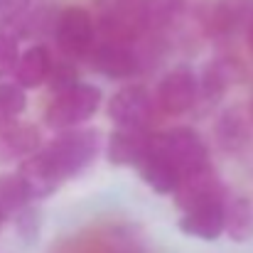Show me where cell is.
Listing matches in <instances>:
<instances>
[{"instance_id": "obj_1", "label": "cell", "mask_w": 253, "mask_h": 253, "mask_svg": "<svg viewBox=\"0 0 253 253\" xmlns=\"http://www.w3.org/2000/svg\"><path fill=\"white\" fill-rule=\"evenodd\" d=\"M98 150H101V133L96 128H86V130L72 128L44 148L47 158L52 160V165L62 179L82 174L96 160Z\"/></svg>"}, {"instance_id": "obj_2", "label": "cell", "mask_w": 253, "mask_h": 253, "mask_svg": "<svg viewBox=\"0 0 253 253\" xmlns=\"http://www.w3.org/2000/svg\"><path fill=\"white\" fill-rule=\"evenodd\" d=\"M101 106V88L93 84H77L74 88L57 93L44 111V121L54 130H72L88 121Z\"/></svg>"}, {"instance_id": "obj_3", "label": "cell", "mask_w": 253, "mask_h": 253, "mask_svg": "<svg viewBox=\"0 0 253 253\" xmlns=\"http://www.w3.org/2000/svg\"><path fill=\"white\" fill-rule=\"evenodd\" d=\"M150 27L145 0H113L101 17V32L106 42L130 44Z\"/></svg>"}, {"instance_id": "obj_4", "label": "cell", "mask_w": 253, "mask_h": 253, "mask_svg": "<svg viewBox=\"0 0 253 253\" xmlns=\"http://www.w3.org/2000/svg\"><path fill=\"white\" fill-rule=\"evenodd\" d=\"M153 143L174 163V168L182 174L209 165L207 143L192 128H172V130H165V133H155Z\"/></svg>"}, {"instance_id": "obj_5", "label": "cell", "mask_w": 253, "mask_h": 253, "mask_svg": "<svg viewBox=\"0 0 253 253\" xmlns=\"http://www.w3.org/2000/svg\"><path fill=\"white\" fill-rule=\"evenodd\" d=\"M54 37H57V47L62 49L64 57H69V59L88 57L96 44V27H93L88 10L77 7V5L67 7L57 17Z\"/></svg>"}, {"instance_id": "obj_6", "label": "cell", "mask_w": 253, "mask_h": 253, "mask_svg": "<svg viewBox=\"0 0 253 253\" xmlns=\"http://www.w3.org/2000/svg\"><path fill=\"white\" fill-rule=\"evenodd\" d=\"M108 118L118 128H148V121L153 118L150 91L140 84L118 88L108 101Z\"/></svg>"}, {"instance_id": "obj_7", "label": "cell", "mask_w": 253, "mask_h": 253, "mask_svg": "<svg viewBox=\"0 0 253 253\" xmlns=\"http://www.w3.org/2000/svg\"><path fill=\"white\" fill-rule=\"evenodd\" d=\"M174 199H177V207L187 211V209L207 204V202H221V199H226V192H224L219 174L211 169V165H207V168L184 172L179 177Z\"/></svg>"}, {"instance_id": "obj_8", "label": "cell", "mask_w": 253, "mask_h": 253, "mask_svg": "<svg viewBox=\"0 0 253 253\" xmlns=\"http://www.w3.org/2000/svg\"><path fill=\"white\" fill-rule=\"evenodd\" d=\"M155 98H158V103H160V108L165 113H172V116L184 113L199 98V79L194 77L192 69L177 67V69L168 72L160 79Z\"/></svg>"}, {"instance_id": "obj_9", "label": "cell", "mask_w": 253, "mask_h": 253, "mask_svg": "<svg viewBox=\"0 0 253 253\" xmlns=\"http://www.w3.org/2000/svg\"><path fill=\"white\" fill-rule=\"evenodd\" d=\"M214 138L216 145L224 153H239L241 148H246L253 138V113L249 106L244 103H234L229 106L214 128Z\"/></svg>"}, {"instance_id": "obj_10", "label": "cell", "mask_w": 253, "mask_h": 253, "mask_svg": "<svg viewBox=\"0 0 253 253\" xmlns=\"http://www.w3.org/2000/svg\"><path fill=\"white\" fill-rule=\"evenodd\" d=\"M17 174H20V179H22L30 199H44V197L54 194L59 189V184L64 182L59 177V172L54 169L52 160L47 158L44 150H37L35 155L25 158L20 163Z\"/></svg>"}, {"instance_id": "obj_11", "label": "cell", "mask_w": 253, "mask_h": 253, "mask_svg": "<svg viewBox=\"0 0 253 253\" xmlns=\"http://www.w3.org/2000/svg\"><path fill=\"white\" fill-rule=\"evenodd\" d=\"M150 135L153 133H148V128H116L106 145L108 163L118 168H138L150 148Z\"/></svg>"}, {"instance_id": "obj_12", "label": "cell", "mask_w": 253, "mask_h": 253, "mask_svg": "<svg viewBox=\"0 0 253 253\" xmlns=\"http://www.w3.org/2000/svg\"><path fill=\"white\" fill-rule=\"evenodd\" d=\"M88 59H91V67L108 79H130L140 69L138 57L128 44H113V42L93 44Z\"/></svg>"}, {"instance_id": "obj_13", "label": "cell", "mask_w": 253, "mask_h": 253, "mask_svg": "<svg viewBox=\"0 0 253 253\" xmlns=\"http://www.w3.org/2000/svg\"><path fill=\"white\" fill-rule=\"evenodd\" d=\"M224 202H207L199 207H192L179 219V229L187 236L202 239V241H216L224 234Z\"/></svg>"}, {"instance_id": "obj_14", "label": "cell", "mask_w": 253, "mask_h": 253, "mask_svg": "<svg viewBox=\"0 0 253 253\" xmlns=\"http://www.w3.org/2000/svg\"><path fill=\"white\" fill-rule=\"evenodd\" d=\"M42 135L35 126L10 121L0 126V163H15L35 155L40 150Z\"/></svg>"}, {"instance_id": "obj_15", "label": "cell", "mask_w": 253, "mask_h": 253, "mask_svg": "<svg viewBox=\"0 0 253 253\" xmlns=\"http://www.w3.org/2000/svg\"><path fill=\"white\" fill-rule=\"evenodd\" d=\"M138 169H140L143 182L148 187H153L158 194H174L179 177H182V172L174 168V163L153 143V135H150V148H148L145 158L138 163Z\"/></svg>"}, {"instance_id": "obj_16", "label": "cell", "mask_w": 253, "mask_h": 253, "mask_svg": "<svg viewBox=\"0 0 253 253\" xmlns=\"http://www.w3.org/2000/svg\"><path fill=\"white\" fill-rule=\"evenodd\" d=\"M241 79H244V67L239 64V59H214L202 72L199 96H204L209 103H214Z\"/></svg>"}, {"instance_id": "obj_17", "label": "cell", "mask_w": 253, "mask_h": 253, "mask_svg": "<svg viewBox=\"0 0 253 253\" xmlns=\"http://www.w3.org/2000/svg\"><path fill=\"white\" fill-rule=\"evenodd\" d=\"M249 20V0H216L207 15V30L214 37L234 35Z\"/></svg>"}, {"instance_id": "obj_18", "label": "cell", "mask_w": 253, "mask_h": 253, "mask_svg": "<svg viewBox=\"0 0 253 253\" xmlns=\"http://www.w3.org/2000/svg\"><path fill=\"white\" fill-rule=\"evenodd\" d=\"M49 69H52L49 52L42 44H35L20 54L17 67H15V84L20 88H37L47 82Z\"/></svg>"}, {"instance_id": "obj_19", "label": "cell", "mask_w": 253, "mask_h": 253, "mask_svg": "<svg viewBox=\"0 0 253 253\" xmlns=\"http://www.w3.org/2000/svg\"><path fill=\"white\" fill-rule=\"evenodd\" d=\"M224 231L236 241L244 244L253 236V199L234 197L224 202Z\"/></svg>"}, {"instance_id": "obj_20", "label": "cell", "mask_w": 253, "mask_h": 253, "mask_svg": "<svg viewBox=\"0 0 253 253\" xmlns=\"http://www.w3.org/2000/svg\"><path fill=\"white\" fill-rule=\"evenodd\" d=\"M27 202H30V197H27V189H25L20 174L17 172L0 174V209L5 211V216L20 211Z\"/></svg>"}, {"instance_id": "obj_21", "label": "cell", "mask_w": 253, "mask_h": 253, "mask_svg": "<svg viewBox=\"0 0 253 253\" xmlns=\"http://www.w3.org/2000/svg\"><path fill=\"white\" fill-rule=\"evenodd\" d=\"M15 231L25 246H35L42 234V211L32 204H25L20 211H15Z\"/></svg>"}, {"instance_id": "obj_22", "label": "cell", "mask_w": 253, "mask_h": 253, "mask_svg": "<svg viewBox=\"0 0 253 253\" xmlns=\"http://www.w3.org/2000/svg\"><path fill=\"white\" fill-rule=\"evenodd\" d=\"M27 108V93L17 84H0V126L17 121V116Z\"/></svg>"}, {"instance_id": "obj_23", "label": "cell", "mask_w": 253, "mask_h": 253, "mask_svg": "<svg viewBox=\"0 0 253 253\" xmlns=\"http://www.w3.org/2000/svg\"><path fill=\"white\" fill-rule=\"evenodd\" d=\"M20 59V44H17V35L10 25L0 27V77L15 72Z\"/></svg>"}, {"instance_id": "obj_24", "label": "cell", "mask_w": 253, "mask_h": 253, "mask_svg": "<svg viewBox=\"0 0 253 253\" xmlns=\"http://www.w3.org/2000/svg\"><path fill=\"white\" fill-rule=\"evenodd\" d=\"M47 84H49V88L54 93H64V91H69V88H74L79 84V74H77V69L69 62H52Z\"/></svg>"}, {"instance_id": "obj_25", "label": "cell", "mask_w": 253, "mask_h": 253, "mask_svg": "<svg viewBox=\"0 0 253 253\" xmlns=\"http://www.w3.org/2000/svg\"><path fill=\"white\" fill-rule=\"evenodd\" d=\"M249 49H251V54H253V20L249 22Z\"/></svg>"}, {"instance_id": "obj_26", "label": "cell", "mask_w": 253, "mask_h": 253, "mask_svg": "<svg viewBox=\"0 0 253 253\" xmlns=\"http://www.w3.org/2000/svg\"><path fill=\"white\" fill-rule=\"evenodd\" d=\"M5 219H7V216H5V211L0 209V229H2V224H5Z\"/></svg>"}, {"instance_id": "obj_27", "label": "cell", "mask_w": 253, "mask_h": 253, "mask_svg": "<svg viewBox=\"0 0 253 253\" xmlns=\"http://www.w3.org/2000/svg\"><path fill=\"white\" fill-rule=\"evenodd\" d=\"M249 108H251V113H253V101H251V106H249Z\"/></svg>"}, {"instance_id": "obj_28", "label": "cell", "mask_w": 253, "mask_h": 253, "mask_svg": "<svg viewBox=\"0 0 253 253\" xmlns=\"http://www.w3.org/2000/svg\"><path fill=\"white\" fill-rule=\"evenodd\" d=\"M0 10H2V0H0Z\"/></svg>"}]
</instances>
